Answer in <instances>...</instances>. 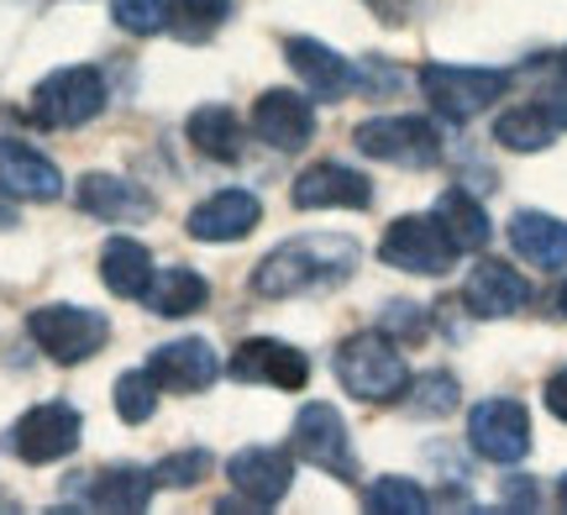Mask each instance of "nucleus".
Returning <instances> with one entry per match:
<instances>
[{
    "mask_svg": "<svg viewBox=\"0 0 567 515\" xmlns=\"http://www.w3.org/2000/svg\"><path fill=\"white\" fill-rule=\"evenodd\" d=\"M363 264V248L347 231H305L289 237L252 268V295L258 300H295V295H316V289L347 285Z\"/></svg>",
    "mask_w": 567,
    "mask_h": 515,
    "instance_id": "obj_1",
    "label": "nucleus"
},
{
    "mask_svg": "<svg viewBox=\"0 0 567 515\" xmlns=\"http://www.w3.org/2000/svg\"><path fill=\"white\" fill-rule=\"evenodd\" d=\"M337 379L352 400H368V405H384V400H400L410 384V363L405 352L394 348L389 331H352L342 348H337Z\"/></svg>",
    "mask_w": 567,
    "mask_h": 515,
    "instance_id": "obj_2",
    "label": "nucleus"
},
{
    "mask_svg": "<svg viewBox=\"0 0 567 515\" xmlns=\"http://www.w3.org/2000/svg\"><path fill=\"white\" fill-rule=\"evenodd\" d=\"M105 74L95 63H63L53 74H42L38 90H32V122L53 126V132H74V126H90L105 111Z\"/></svg>",
    "mask_w": 567,
    "mask_h": 515,
    "instance_id": "obj_3",
    "label": "nucleus"
},
{
    "mask_svg": "<svg viewBox=\"0 0 567 515\" xmlns=\"http://www.w3.org/2000/svg\"><path fill=\"white\" fill-rule=\"evenodd\" d=\"M509 90V69H478V63H425L421 95L446 122H473L478 111Z\"/></svg>",
    "mask_w": 567,
    "mask_h": 515,
    "instance_id": "obj_4",
    "label": "nucleus"
},
{
    "mask_svg": "<svg viewBox=\"0 0 567 515\" xmlns=\"http://www.w3.org/2000/svg\"><path fill=\"white\" fill-rule=\"evenodd\" d=\"M27 337H32V348H38L42 358L74 369V363L95 358V352L111 342V321L90 306H38L27 316Z\"/></svg>",
    "mask_w": 567,
    "mask_h": 515,
    "instance_id": "obj_5",
    "label": "nucleus"
},
{
    "mask_svg": "<svg viewBox=\"0 0 567 515\" xmlns=\"http://www.w3.org/2000/svg\"><path fill=\"white\" fill-rule=\"evenodd\" d=\"M80 436H84L80 405H69V400H42V405L17 415V426L6 432V447H11L21 463L48 468V463H63V457L74 453Z\"/></svg>",
    "mask_w": 567,
    "mask_h": 515,
    "instance_id": "obj_6",
    "label": "nucleus"
},
{
    "mask_svg": "<svg viewBox=\"0 0 567 515\" xmlns=\"http://www.w3.org/2000/svg\"><path fill=\"white\" fill-rule=\"evenodd\" d=\"M379 258L389 268H400V274H452L463 248L446 237V227L436 216H400V222H389Z\"/></svg>",
    "mask_w": 567,
    "mask_h": 515,
    "instance_id": "obj_7",
    "label": "nucleus"
},
{
    "mask_svg": "<svg viewBox=\"0 0 567 515\" xmlns=\"http://www.w3.org/2000/svg\"><path fill=\"white\" fill-rule=\"evenodd\" d=\"M352 143L363 147L368 158L400 168H431L442 158V132L425 116H373L352 132Z\"/></svg>",
    "mask_w": 567,
    "mask_h": 515,
    "instance_id": "obj_8",
    "label": "nucleus"
},
{
    "mask_svg": "<svg viewBox=\"0 0 567 515\" xmlns=\"http://www.w3.org/2000/svg\"><path fill=\"white\" fill-rule=\"evenodd\" d=\"M295 457H305L310 468H321L331 478H358V453H352V436L337 405H300L295 415Z\"/></svg>",
    "mask_w": 567,
    "mask_h": 515,
    "instance_id": "obj_9",
    "label": "nucleus"
},
{
    "mask_svg": "<svg viewBox=\"0 0 567 515\" xmlns=\"http://www.w3.org/2000/svg\"><path fill=\"white\" fill-rule=\"evenodd\" d=\"M467 442L484 463H499V468H515L520 457L530 453V415L520 400H478L467 411Z\"/></svg>",
    "mask_w": 567,
    "mask_h": 515,
    "instance_id": "obj_10",
    "label": "nucleus"
},
{
    "mask_svg": "<svg viewBox=\"0 0 567 515\" xmlns=\"http://www.w3.org/2000/svg\"><path fill=\"white\" fill-rule=\"evenodd\" d=\"M226 478L237 499H226L221 511H274L289 484H295V453H279V447H243V453L226 463Z\"/></svg>",
    "mask_w": 567,
    "mask_h": 515,
    "instance_id": "obj_11",
    "label": "nucleus"
},
{
    "mask_svg": "<svg viewBox=\"0 0 567 515\" xmlns=\"http://www.w3.org/2000/svg\"><path fill=\"white\" fill-rule=\"evenodd\" d=\"M74 495L63 499V511H147V499L158 490L153 468H137V463H116V468H95L69 484Z\"/></svg>",
    "mask_w": 567,
    "mask_h": 515,
    "instance_id": "obj_12",
    "label": "nucleus"
},
{
    "mask_svg": "<svg viewBox=\"0 0 567 515\" xmlns=\"http://www.w3.org/2000/svg\"><path fill=\"white\" fill-rule=\"evenodd\" d=\"M226 373L237 384H268V390H305L310 384V358L295 342L279 337H247L243 348L231 352Z\"/></svg>",
    "mask_w": 567,
    "mask_h": 515,
    "instance_id": "obj_13",
    "label": "nucleus"
},
{
    "mask_svg": "<svg viewBox=\"0 0 567 515\" xmlns=\"http://www.w3.org/2000/svg\"><path fill=\"white\" fill-rule=\"evenodd\" d=\"M147 373H153L158 390H168V394H200L221 379L226 363L216 358V348H210L205 337H174V342H163V348L147 352Z\"/></svg>",
    "mask_w": 567,
    "mask_h": 515,
    "instance_id": "obj_14",
    "label": "nucleus"
},
{
    "mask_svg": "<svg viewBox=\"0 0 567 515\" xmlns=\"http://www.w3.org/2000/svg\"><path fill=\"white\" fill-rule=\"evenodd\" d=\"M463 306L478 321H505V316L530 306V279L520 268H509L505 258H478L463 279Z\"/></svg>",
    "mask_w": 567,
    "mask_h": 515,
    "instance_id": "obj_15",
    "label": "nucleus"
},
{
    "mask_svg": "<svg viewBox=\"0 0 567 515\" xmlns=\"http://www.w3.org/2000/svg\"><path fill=\"white\" fill-rule=\"evenodd\" d=\"M295 206L300 210H368L373 206V179L347 164H310L295 174Z\"/></svg>",
    "mask_w": 567,
    "mask_h": 515,
    "instance_id": "obj_16",
    "label": "nucleus"
},
{
    "mask_svg": "<svg viewBox=\"0 0 567 515\" xmlns=\"http://www.w3.org/2000/svg\"><path fill=\"white\" fill-rule=\"evenodd\" d=\"M0 195L53 206V200H63V174L48 153L17 143V137H0Z\"/></svg>",
    "mask_w": 567,
    "mask_h": 515,
    "instance_id": "obj_17",
    "label": "nucleus"
},
{
    "mask_svg": "<svg viewBox=\"0 0 567 515\" xmlns=\"http://www.w3.org/2000/svg\"><path fill=\"white\" fill-rule=\"evenodd\" d=\"M252 137L274 153H300L316 137V111L300 90H264L252 105Z\"/></svg>",
    "mask_w": 567,
    "mask_h": 515,
    "instance_id": "obj_18",
    "label": "nucleus"
},
{
    "mask_svg": "<svg viewBox=\"0 0 567 515\" xmlns=\"http://www.w3.org/2000/svg\"><path fill=\"white\" fill-rule=\"evenodd\" d=\"M258 222H264V200L252 189H216V195H205L200 206L189 210L184 227H189L195 243H237Z\"/></svg>",
    "mask_w": 567,
    "mask_h": 515,
    "instance_id": "obj_19",
    "label": "nucleus"
},
{
    "mask_svg": "<svg viewBox=\"0 0 567 515\" xmlns=\"http://www.w3.org/2000/svg\"><path fill=\"white\" fill-rule=\"evenodd\" d=\"M74 200H80L84 216H95V222H111V227H132V222H147L153 216V195L122 174H84L80 185H74Z\"/></svg>",
    "mask_w": 567,
    "mask_h": 515,
    "instance_id": "obj_20",
    "label": "nucleus"
},
{
    "mask_svg": "<svg viewBox=\"0 0 567 515\" xmlns=\"http://www.w3.org/2000/svg\"><path fill=\"white\" fill-rule=\"evenodd\" d=\"M284 59H289V69L300 74V84L316 101H342V95H352V84H358V69L337 48H326L316 38H284Z\"/></svg>",
    "mask_w": 567,
    "mask_h": 515,
    "instance_id": "obj_21",
    "label": "nucleus"
},
{
    "mask_svg": "<svg viewBox=\"0 0 567 515\" xmlns=\"http://www.w3.org/2000/svg\"><path fill=\"white\" fill-rule=\"evenodd\" d=\"M509 248L536 268H567V222L547 210H515L509 216Z\"/></svg>",
    "mask_w": 567,
    "mask_h": 515,
    "instance_id": "obj_22",
    "label": "nucleus"
},
{
    "mask_svg": "<svg viewBox=\"0 0 567 515\" xmlns=\"http://www.w3.org/2000/svg\"><path fill=\"white\" fill-rule=\"evenodd\" d=\"M101 279L116 300H142L153 285V253L137 237H111L101 248Z\"/></svg>",
    "mask_w": 567,
    "mask_h": 515,
    "instance_id": "obj_23",
    "label": "nucleus"
},
{
    "mask_svg": "<svg viewBox=\"0 0 567 515\" xmlns=\"http://www.w3.org/2000/svg\"><path fill=\"white\" fill-rule=\"evenodd\" d=\"M184 132H189L195 153L216 158V164H237L243 158V122H237L231 105H200V111H189Z\"/></svg>",
    "mask_w": 567,
    "mask_h": 515,
    "instance_id": "obj_24",
    "label": "nucleus"
},
{
    "mask_svg": "<svg viewBox=\"0 0 567 515\" xmlns=\"http://www.w3.org/2000/svg\"><path fill=\"white\" fill-rule=\"evenodd\" d=\"M557 132H563V122L551 116V105H509L494 122V143L509 153H547L557 143Z\"/></svg>",
    "mask_w": 567,
    "mask_h": 515,
    "instance_id": "obj_25",
    "label": "nucleus"
},
{
    "mask_svg": "<svg viewBox=\"0 0 567 515\" xmlns=\"http://www.w3.org/2000/svg\"><path fill=\"white\" fill-rule=\"evenodd\" d=\"M205 300H210V285H205V274H195V268H163V274H153V285L142 295V306L153 310V316H168V321L195 316Z\"/></svg>",
    "mask_w": 567,
    "mask_h": 515,
    "instance_id": "obj_26",
    "label": "nucleus"
},
{
    "mask_svg": "<svg viewBox=\"0 0 567 515\" xmlns=\"http://www.w3.org/2000/svg\"><path fill=\"white\" fill-rule=\"evenodd\" d=\"M431 216L442 222L446 237H452L463 253L488 248V237H494V227H488V210L478 206L467 189H442V200H436V210H431Z\"/></svg>",
    "mask_w": 567,
    "mask_h": 515,
    "instance_id": "obj_27",
    "label": "nucleus"
},
{
    "mask_svg": "<svg viewBox=\"0 0 567 515\" xmlns=\"http://www.w3.org/2000/svg\"><path fill=\"white\" fill-rule=\"evenodd\" d=\"M363 505L368 511H379V515H421V511H431V495H425L415 478L384 474L363 490Z\"/></svg>",
    "mask_w": 567,
    "mask_h": 515,
    "instance_id": "obj_28",
    "label": "nucleus"
},
{
    "mask_svg": "<svg viewBox=\"0 0 567 515\" xmlns=\"http://www.w3.org/2000/svg\"><path fill=\"white\" fill-rule=\"evenodd\" d=\"M226 17H231V0H168V27H174L184 42L210 38Z\"/></svg>",
    "mask_w": 567,
    "mask_h": 515,
    "instance_id": "obj_29",
    "label": "nucleus"
},
{
    "mask_svg": "<svg viewBox=\"0 0 567 515\" xmlns=\"http://www.w3.org/2000/svg\"><path fill=\"white\" fill-rule=\"evenodd\" d=\"M111 400H116V415H122L126 426H142V421H153V411H158V379L147 369H132L116 379Z\"/></svg>",
    "mask_w": 567,
    "mask_h": 515,
    "instance_id": "obj_30",
    "label": "nucleus"
},
{
    "mask_svg": "<svg viewBox=\"0 0 567 515\" xmlns=\"http://www.w3.org/2000/svg\"><path fill=\"white\" fill-rule=\"evenodd\" d=\"M457 400H463V390H457V379L452 373H421L415 384H405V405L410 415H452L457 411Z\"/></svg>",
    "mask_w": 567,
    "mask_h": 515,
    "instance_id": "obj_31",
    "label": "nucleus"
},
{
    "mask_svg": "<svg viewBox=\"0 0 567 515\" xmlns=\"http://www.w3.org/2000/svg\"><path fill=\"white\" fill-rule=\"evenodd\" d=\"M111 21L132 38H158L168 32V0H111Z\"/></svg>",
    "mask_w": 567,
    "mask_h": 515,
    "instance_id": "obj_32",
    "label": "nucleus"
},
{
    "mask_svg": "<svg viewBox=\"0 0 567 515\" xmlns=\"http://www.w3.org/2000/svg\"><path fill=\"white\" fill-rule=\"evenodd\" d=\"M205 474H210V453H205V447H184V453H168L158 468H153L158 490H189V484H200Z\"/></svg>",
    "mask_w": 567,
    "mask_h": 515,
    "instance_id": "obj_33",
    "label": "nucleus"
},
{
    "mask_svg": "<svg viewBox=\"0 0 567 515\" xmlns=\"http://www.w3.org/2000/svg\"><path fill=\"white\" fill-rule=\"evenodd\" d=\"M384 316H389V331H400V337H410V342H415V337H425V327H421L425 310H421V306H405V300H394Z\"/></svg>",
    "mask_w": 567,
    "mask_h": 515,
    "instance_id": "obj_34",
    "label": "nucleus"
},
{
    "mask_svg": "<svg viewBox=\"0 0 567 515\" xmlns=\"http://www.w3.org/2000/svg\"><path fill=\"white\" fill-rule=\"evenodd\" d=\"M542 400H547V411L557 415V421H567V369H557L547 379V390H542Z\"/></svg>",
    "mask_w": 567,
    "mask_h": 515,
    "instance_id": "obj_35",
    "label": "nucleus"
},
{
    "mask_svg": "<svg viewBox=\"0 0 567 515\" xmlns=\"http://www.w3.org/2000/svg\"><path fill=\"white\" fill-rule=\"evenodd\" d=\"M530 490H536L530 478H509V484H505V505H515V511H530V505H536V495H530Z\"/></svg>",
    "mask_w": 567,
    "mask_h": 515,
    "instance_id": "obj_36",
    "label": "nucleus"
},
{
    "mask_svg": "<svg viewBox=\"0 0 567 515\" xmlns=\"http://www.w3.org/2000/svg\"><path fill=\"white\" fill-rule=\"evenodd\" d=\"M547 105H551V116H557V122L567 126V74H563V80H557V84H551V90H547Z\"/></svg>",
    "mask_w": 567,
    "mask_h": 515,
    "instance_id": "obj_37",
    "label": "nucleus"
},
{
    "mask_svg": "<svg viewBox=\"0 0 567 515\" xmlns=\"http://www.w3.org/2000/svg\"><path fill=\"white\" fill-rule=\"evenodd\" d=\"M0 227H17V210L6 206V200H0Z\"/></svg>",
    "mask_w": 567,
    "mask_h": 515,
    "instance_id": "obj_38",
    "label": "nucleus"
},
{
    "mask_svg": "<svg viewBox=\"0 0 567 515\" xmlns=\"http://www.w3.org/2000/svg\"><path fill=\"white\" fill-rule=\"evenodd\" d=\"M557 505H563V511H567V474L557 478Z\"/></svg>",
    "mask_w": 567,
    "mask_h": 515,
    "instance_id": "obj_39",
    "label": "nucleus"
},
{
    "mask_svg": "<svg viewBox=\"0 0 567 515\" xmlns=\"http://www.w3.org/2000/svg\"><path fill=\"white\" fill-rule=\"evenodd\" d=\"M557 306H563V316H567V279H563V289H557Z\"/></svg>",
    "mask_w": 567,
    "mask_h": 515,
    "instance_id": "obj_40",
    "label": "nucleus"
},
{
    "mask_svg": "<svg viewBox=\"0 0 567 515\" xmlns=\"http://www.w3.org/2000/svg\"><path fill=\"white\" fill-rule=\"evenodd\" d=\"M563 69H567V53H563Z\"/></svg>",
    "mask_w": 567,
    "mask_h": 515,
    "instance_id": "obj_41",
    "label": "nucleus"
}]
</instances>
